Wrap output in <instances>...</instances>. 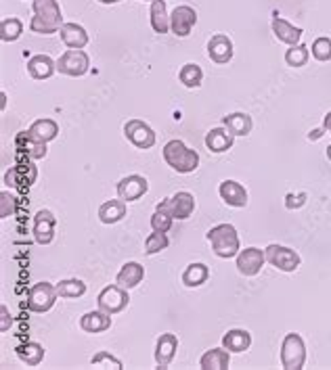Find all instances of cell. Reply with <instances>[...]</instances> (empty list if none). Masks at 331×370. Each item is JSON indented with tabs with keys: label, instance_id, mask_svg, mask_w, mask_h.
<instances>
[{
	"label": "cell",
	"instance_id": "cell-1",
	"mask_svg": "<svg viewBox=\"0 0 331 370\" xmlns=\"http://www.w3.org/2000/svg\"><path fill=\"white\" fill-rule=\"evenodd\" d=\"M34 17L30 21V30L40 36H53L59 34L63 26V15L57 0H34L32 3Z\"/></svg>",
	"mask_w": 331,
	"mask_h": 370
},
{
	"label": "cell",
	"instance_id": "cell-2",
	"mask_svg": "<svg viewBox=\"0 0 331 370\" xmlns=\"http://www.w3.org/2000/svg\"><path fill=\"white\" fill-rule=\"evenodd\" d=\"M164 162L178 174H191L200 168V155L197 151L189 149V146L182 140H168L162 149Z\"/></svg>",
	"mask_w": 331,
	"mask_h": 370
},
{
	"label": "cell",
	"instance_id": "cell-3",
	"mask_svg": "<svg viewBox=\"0 0 331 370\" xmlns=\"http://www.w3.org/2000/svg\"><path fill=\"white\" fill-rule=\"evenodd\" d=\"M206 239L212 245V251L220 260L237 257V253H239V235H237V228L233 224H218V226L210 228Z\"/></svg>",
	"mask_w": 331,
	"mask_h": 370
},
{
	"label": "cell",
	"instance_id": "cell-4",
	"mask_svg": "<svg viewBox=\"0 0 331 370\" xmlns=\"http://www.w3.org/2000/svg\"><path fill=\"white\" fill-rule=\"evenodd\" d=\"M281 364L285 370H302L306 364V345L298 333H287L281 343Z\"/></svg>",
	"mask_w": 331,
	"mask_h": 370
},
{
	"label": "cell",
	"instance_id": "cell-5",
	"mask_svg": "<svg viewBox=\"0 0 331 370\" xmlns=\"http://www.w3.org/2000/svg\"><path fill=\"white\" fill-rule=\"evenodd\" d=\"M88 69H91V59L80 48H70L57 61V71L63 73V76H70V78H82L88 73Z\"/></svg>",
	"mask_w": 331,
	"mask_h": 370
},
{
	"label": "cell",
	"instance_id": "cell-6",
	"mask_svg": "<svg viewBox=\"0 0 331 370\" xmlns=\"http://www.w3.org/2000/svg\"><path fill=\"white\" fill-rule=\"evenodd\" d=\"M57 298H59V293H57L55 284H50L46 280L36 282L28 293V308L36 314H44L55 306Z\"/></svg>",
	"mask_w": 331,
	"mask_h": 370
},
{
	"label": "cell",
	"instance_id": "cell-7",
	"mask_svg": "<svg viewBox=\"0 0 331 370\" xmlns=\"http://www.w3.org/2000/svg\"><path fill=\"white\" fill-rule=\"evenodd\" d=\"M128 291L124 286H120L117 282L115 284H109L105 286L101 293H99V298H97V306L99 310H103L105 314L113 316V314H120L128 308Z\"/></svg>",
	"mask_w": 331,
	"mask_h": 370
},
{
	"label": "cell",
	"instance_id": "cell-8",
	"mask_svg": "<svg viewBox=\"0 0 331 370\" xmlns=\"http://www.w3.org/2000/svg\"><path fill=\"white\" fill-rule=\"evenodd\" d=\"M124 136L130 144H135L137 149L145 151V149H151L155 144L158 136L153 132V128L149 124H145L143 119H128L124 124Z\"/></svg>",
	"mask_w": 331,
	"mask_h": 370
},
{
	"label": "cell",
	"instance_id": "cell-9",
	"mask_svg": "<svg viewBox=\"0 0 331 370\" xmlns=\"http://www.w3.org/2000/svg\"><path fill=\"white\" fill-rule=\"evenodd\" d=\"M264 255H267V262L271 266H275L281 272H294V270L300 268V262H302L298 251L283 247V245H277V243H273L264 249Z\"/></svg>",
	"mask_w": 331,
	"mask_h": 370
},
{
	"label": "cell",
	"instance_id": "cell-10",
	"mask_svg": "<svg viewBox=\"0 0 331 370\" xmlns=\"http://www.w3.org/2000/svg\"><path fill=\"white\" fill-rule=\"evenodd\" d=\"M197 23V13L189 5H180L170 13V32L178 38H187Z\"/></svg>",
	"mask_w": 331,
	"mask_h": 370
},
{
	"label": "cell",
	"instance_id": "cell-11",
	"mask_svg": "<svg viewBox=\"0 0 331 370\" xmlns=\"http://www.w3.org/2000/svg\"><path fill=\"white\" fill-rule=\"evenodd\" d=\"M55 226H57V217L53 215V211L48 209H40L34 215V226H32V235L36 239L38 245H50L55 239Z\"/></svg>",
	"mask_w": 331,
	"mask_h": 370
},
{
	"label": "cell",
	"instance_id": "cell-12",
	"mask_svg": "<svg viewBox=\"0 0 331 370\" xmlns=\"http://www.w3.org/2000/svg\"><path fill=\"white\" fill-rule=\"evenodd\" d=\"M147 191H149V182L145 176H139V174H130L117 182V197L126 203L139 201Z\"/></svg>",
	"mask_w": 331,
	"mask_h": 370
},
{
	"label": "cell",
	"instance_id": "cell-13",
	"mask_svg": "<svg viewBox=\"0 0 331 370\" xmlns=\"http://www.w3.org/2000/svg\"><path fill=\"white\" fill-rule=\"evenodd\" d=\"M264 262H267V255L258 247H247L237 253V270L243 276H256L262 270Z\"/></svg>",
	"mask_w": 331,
	"mask_h": 370
},
{
	"label": "cell",
	"instance_id": "cell-14",
	"mask_svg": "<svg viewBox=\"0 0 331 370\" xmlns=\"http://www.w3.org/2000/svg\"><path fill=\"white\" fill-rule=\"evenodd\" d=\"M36 178H38V170L34 164H19L5 174V184L13 188H30L36 182Z\"/></svg>",
	"mask_w": 331,
	"mask_h": 370
},
{
	"label": "cell",
	"instance_id": "cell-15",
	"mask_svg": "<svg viewBox=\"0 0 331 370\" xmlns=\"http://www.w3.org/2000/svg\"><path fill=\"white\" fill-rule=\"evenodd\" d=\"M15 149H17L21 155H28V159H44L46 153H48V151H46V142L34 138V136L30 134V130H28V132H19V134L15 136Z\"/></svg>",
	"mask_w": 331,
	"mask_h": 370
},
{
	"label": "cell",
	"instance_id": "cell-16",
	"mask_svg": "<svg viewBox=\"0 0 331 370\" xmlns=\"http://www.w3.org/2000/svg\"><path fill=\"white\" fill-rule=\"evenodd\" d=\"M233 42L225 34H214L208 42V57L218 65H227L233 59Z\"/></svg>",
	"mask_w": 331,
	"mask_h": 370
},
{
	"label": "cell",
	"instance_id": "cell-17",
	"mask_svg": "<svg viewBox=\"0 0 331 370\" xmlns=\"http://www.w3.org/2000/svg\"><path fill=\"white\" fill-rule=\"evenodd\" d=\"M218 195H220V199H223L229 207L241 209V207L247 205V191H245V186L239 184L237 180H225V182H220Z\"/></svg>",
	"mask_w": 331,
	"mask_h": 370
},
{
	"label": "cell",
	"instance_id": "cell-18",
	"mask_svg": "<svg viewBox=\"0 0 331 370\" xmlns=\"http://www.w3.org/2000/svg\"><path fill=\"white\" fill-rule=\"evenodd\" d=\"M178 349V337L174 333H164L155 343V364L160 368H168L176 356Z\"/></svg>",
	"mask_w": 331,
	"mask_h": 370
},
{
	"label": "cell",
	"instance_id": "cell-19",
	"mask_svg": "<svg viewBox=\"0 0 331 370\" xmlns=\"http://www.w3.org/2000/svg\"><path fill=\"white\" fill-rule=\"evenodd\" d=\"M168 207L174 220H189L195 211V197L187 191H178L168 199Z\"/></svg>",
	"mask_w": 331,
	"mask_h": 370
},
{
	"label": "cell",
	"instance_id": "cell-20",
	"mask_svg": "<svg viewBox=\"0 0 331 370\" xmlns=\"http://www.w3.org/2000/svg\"><path fill=\"white\" fill-rule=\"evenodd\" d=\"M143 278H145V268H143L139 262H126V264L120 268L115 282H117L120 286H124L126 291H130V289L139 286V284L143 282Z\"/></svg>",
	"mask_w": 331,
	"mask_h": 370
},
{
	"label": "cell",
	"instance_id": "cell-21",
	"mask_svg": "<svg viewBox=\"0 0 331 370\" xmlns=\"http://www.w3.org/2000/svg\"><path fill=\"white\" fill-rule=\"evenodd\" d=\"M273 34H275V38L279 40V42H283V44H290V46H296V44H300V38H302V30L300 28H296V26H292L287 19H283V17H279V15H275L273 17Z\"/></svg>",
	"mask_w": 331,
	"mask_h": 370
},
{
	"label": "cell",
	"instance_id": "cell-22",
	"mask_svg": "<svg viewBox=\"0 0 331 370\" xmlns=\"http://www.w3.org/2000/svg\"><path fill=\"white\" fill-rule=\"evenodd\" d=\"M57 71V61H53L48 55H34L28 61V73L34 80H48Z\"/></svg>",
	"mask_w": 331,
	"mask_h": 370
},
{
	"label": "cell",
	"instance_id": "cell-23",
	"mask_svg": "<svg viewBox=\"0 0 331 370\" xmlns=\"http://www.w3.org/2000/svg\"><path fill=\"white\" fill-rule=\"evenodd\" d=\"M59 36L68 48H80L82 50L88 44V32L78 23H63L61 30H59Z\"/></svg>",
	"mask_w": 331,
	"mask_h": 370
},
{
	"label": "cell",
	"instance_id": "cell-24",
	"mask_svg": "<svg viewBox=\"0 0 331 370\" xmlns=\"http://www.w3.org/2000/svg\"><path fill=\"white\" fill-rule=\"evenodd\" d=\"M80 329L88 335H99V333H105L111 329V316L105 314L103 310H97V312H86L82 318H80Z\"/></svg>",
	"mask_w": 331,
	"mask_h": 370
},
{
	"label": "cell",
	"instance_id": "cell-25",
	"mask_svg": "<svg viewBox=\"0 0 331 370\" xmlns=\"http://www.w3.org/2000/svg\"><path fill=\"white\" fill-rule=\"evenodd\" d=\"M235 142V134H231L227 128H212L206 134V146L212 153H225Z\"/></svg>",
	"mask_w": 331,
	"mask_h": 370
},
{
	"label": "cell",
	"instance_id": "cell-26",
	"mask_svg": "<svg viewBox=\"0 0 331 370\" xmlns=\"http://www.w3.org/2000/svg\"><path fill=\"white\" fill-rule=\"evenodd\" d=\"M231 364V351L225 349V347H212L208 349L202 360H200V366L204 370H227Z\"/></svg>",
	"mask_w": 331,
	"mask_h": 370
},
{
	"label": "cell",
	"instance_id": "cell-27",
	"mask_svg": "<svg viewBox=\"0 0 331 370\" xmlns=\"http://www.w3.org/2000/svg\"><path fill=\"white\" fill-rule=\"evenodd\" d=\"M126 201L122 199H111V201H105L101 207H99V220L103 222V224H117V222H122L126 217Z\"/></svg>",
	"mask_w": 331,
	"mask_h": 370
},
{
	"label": "cell",
	"instance_id": "cell-28",
	"mask_svg": "<svg viewBox=\"0 0 331 370\" xmlns=\"http://www.w3.org/2000/svg\"><path fill=\"white\" fill-rule=\"evenodd\" d=\"M252 345V335L243 329H233V331H227L225 337H223V347L233 351V353H243L247 351Z\"/></svg>",
	"mask_w": 331,
	"mask_h": 370
},
{
	"label": "cell",
	"instance_id": "cell-29",
	"mask_svg": "<svg viewBox=\"0 0 331 370\" xmlns=\"http://www.w3.org/2000/svg\"><path fill=\"white\" fill-rule=\"evenodd\" d=\"M149 21L155 34H168L170 32V15L166 0H153L151 11H149Z\"/></svg>",
	"mask_w": 331,
	"mask_h": 370
},
{
	"label": "cell",
	"instance_id": "cell-30",
	"mask_svg": "<svg viewBox=\"0 0 331 370\" xmlns=\"http://www.w3.org/2000/svg\"><path fill=\"white\" fill-rule=\"evenodd\" d=\"M210 278V268L202 262H193L185 268L182 272V284L189 286V289H195V286H202L206 280Z\"/></svg>",
	"mask_w": 331,
	"mask_h": 370
},
{
	"label": "cell",
	"instance_id": "cell-31",
	"mask_svg": "<svg viewBox=\"0 0 331 370\" xmlns=\"http://www.w3.org/2000/svg\"><path fill=\"white\" fill-rule=\"evenodd\" d=\"M223 126H225L231 134H235V136H247V134L252 132V128H254V121H252V117H249L247 113L237 111V113L225 115V117H223Z\"/></svg>",
	"mask_w": 331,
	"mask_h": 370
},
{
	"label": "cell",
	"instance_id": "cell-32",
	"mask_svg": "<svg viewBox=\"0 0 331 370\" xmlns=\"http://www.w3.org/2000/svg\"><path fill=\"white\" fill-rule=\"evenodd\" d=\"M30 134L42 142H50L57 138L59 134V124L50 117H42V119H36L32 126H30Z\"/></svg>",
	"mask_w": 331,
	"mask_h": 370
},
{
	"label": "cell",
	"instance_id": "cell-33",
	"mask_svg": "<svg viewBox=\"0 0 331 370\" xmlns=\"http://www.w3.org/2000/svg\"><path fill=\"white\" fill-rule=\"evenodd\" d=\"M15 353L17 358L28 364V366H38L42 360H44V347L36 341H28V343H21L15 347Z\"/></svg>",
	"mask_w": 331,
	"mask_h": 370
},
{
	"label": "cell",
	"instance_id": "cell-34",
	"mask_svg": "<svg viewBox=\"0 0 331 370\" xmlns=\"http://www.w3.org/2000/svg\"><path fill=\"white\" fill-rule=\"evenodd\" d=\"M55 286H57L59 298H63V300H78L86 293V282L80 278H65V280L57 282Z\"/></svg>",
	"mask_w": 331,
	"mask_h": 370
},
{
	"label": "cell",
	"instance_id": "cell-35",
	"mask_svg": "<svg viewBox=\"0 0 331 370\" xmlns=\"http://www.w3.org/2000/svg\"><path fill=\"white\" fill-rule=\"evenodd\" d=\"M178 80L187 88H200L202 82H204V71H202V67L197 65V63H187L178 71Z\"/></svg>",
	"mask_w": 331,
	"mask_h": 370
},
{
	"label": "cell",
	"instance_id": "cell-36",
	"mask_svg": "<svg viewBox=\"0 0 331 370\" xmlns=\"http://www.w3.org/2000/svg\"><path fill=\"white\" fill-rule=\"evenodd\" d=\"M23 34V21L19 17H5L0 21V40L3 42H15Z\"/></svg>",
	"mask_w": 331,
	"mask_h": 370
},
{
	"label": "cell",
	"instance_id": "cell-37",
	"mask_svg": "<svg viewBox=\"0 0 331 370\" xmlns=\"http://www.w3.org/2000/svg\"><path fill=\"white\" fill-rule=\"evenodd\" d=\"M172 224H174V215L162 203H158L155 213L151 215V228L158 233H170Z\"/></svg>",
	"mask_w": 331,
	"mask_h": 370
},
{
	"label": "cell",
	"instance_id": "cell-38",
	"mask_svg": "<svg viewBox=\"0 0 331 370\" xmlns=\"http://www.w3.org/2000/svg\"><path fill=\"white\" fill-rule=\"evenodd\" d=\"M308 57H310V50L306 44H296V46H290V50H285V63L290 67H304L308 63Z\"/></svg>",
	"mask_w": 331,
	"mask_h": 370
},
{
	"label": "cell",
	"instance_id": "cell-39",
	"mask_svg": "<svg viewBox=\"0 0 331 370\" xmlns=\"http://www.w3.org/2000/svg\"><path fill=\"white\" fill-rule=\"evenodd\" d=\"M168 245H170L168 233H158V231H153V233L145 239V253H147V255H155V253L164 251Z\"/></svg>",
	"mask_w": 331,
	"mask_h": 370
},
{
	"label": "cell",
	"instance_id": "cell-40",
	"mask_svg": "<svg viewBox=\"0 0 331 370\" xmlns=\"http://www.w3.org/2000/svg\"><path fill=\"white\" fill-rule=\"evenodd\" d=\"M91 364L97 366V368H115V370H122V368H124V364H122L115 356H111L109 351H99V353H95V356L91 358Z\"/></svg>",
	"mask_w": 331,
	"mask_h": 370
},
{
	"label": "cell",
	"instance_id": "cell-41",
	"mask_svg": "<svg viewBox=\"0 0 331 370\" xmlns=\"http://www.w3.org/2000/svg\"><path fill=\"white\" fill-rule=\"evenodd\" d=\"M312 57L321 63L325 61H331V40L321 36L312 42Z\"/></svg>",
	"mask_w": 331,
	"mask_h": 370
},
{
	"label": "cell",
	"instance_id": "cell-42",
	"mask_svg": "<svg viewBox=\"0 0 331 370\" xmlns=\"http://www.w3.org/2000/svg\"><path fill=\"white\" fill-rule=\"evenodd\" d=\"M15 207H17V199L9 193V191H3L0 193V217H9L11 213H15Z\"/></svg>",
	"mask_w": 331,
	"mask_h": 370
},
{
	"label": "cell",
	"instance_id": "cell-43",
	"mask_svg": "<svg viewBox=\"0 0 331 370\" xmlns=\"http://www.w3.org/2000/svg\"><path fill=\"white\" fill-rule=\"evenodd\" d=\"M306 193H298V195H294V193H290L287 197H285V207L287 209H300L304 203H306Z\"/></svg>",
	"mask_w": 331,
	"mask_h": 370
},
{
	"label": "cell",
	"instance_id": "cell-44",
	"mask_svg": "<svg viewBox=\"0 0 331 370\" xmlns=\"http://www.w3.org/2000/svg\"><path fill=\"white\" fill-rule=\"evenodd\" d=\"M0 316H3V320H0V333H7L13 324V318L9 314V308L7 306H0Z\"/></svg>",
	"mask_w": 331,
	"mask_h": 370
},
{
	"label": "cell",
	"instance_id": "cell-45",
	"mask_svg": "<svg viewBox=\"0 0 331 370\" xmlns=\"http://www.w3.org/2000/svg\"><path fill=\"white\" fill-rule=\"evenodd\" d=\"M323 128H325V130H327V132L331 134V111H329V113L325 115V121H323Z\"/></svg>",
	"mask_w": 331,
	"mask_h": 370
},
{
	"label": "cell",
	"instance_id": "cell-46",
	"mask_svg": "<svg viewBox=\"0 0 331 370\" xmlns=\"http://www.w3.org/2000/svg\"><path fill=\"white\" fill-rule=\"evenodd\" d=\"M316 138H321V130H314L308 134V140H316Z\"/></svg>",
	"mask_w": 331,
	"mask_h": 370
},
{
	"label": "cell",
	"instance_id": "cell-47",
	"mask_svg": "<svg viewBox=\"0 0 331 370\" xmlns=\"http://www.w3.org/2000/svg\"><path fill=\"white\" fill-rule=\"evenodd\" d=\"M101 5H115V3H122V0H99Z\"/></svg>",
	"mask_w": 331,
	"mask_h": 370
},
{
	"label": "cell",
	"instance_id": "cell-48",
	"mask_svg": "<svg viewBox=\"0 0 331 370\" xmlns=\"http://www.w3.org/2000/svg\"><path fill=\"white\" fill-rule=\"evenodd\" d=\"M0 99H3V103H0V107H3V109H5V107H7V95L3 92V95H0Z\"/></svg>",
	"mask_w": 331,
	"mask_h": 370
},
{
	"label": "cell",
	"instance_id": "cell-49",
	"mask_svg": "<svg viewBox=\"0 0 331 370\" xmlns=\"http://www.w3.org/2000/svg\"><path fill=\"white\" fill-rule=\"evenodd\" d=\"M327 159L331 162V146H327Z\"/></svg>",
	"mask_w": 331,
	"mask_h": 370
},
{
	"label": "cell",
	"instance_id": "cell-50",
	"mask_svg": "<svg viewBox=\"0 0 331 370\" xmlns=\"http://www.w3.org/2000/svg\"><path fill=\"white\" fill-rule=\"evenodd\" d=\"M149 3H153V0H149Z\"/></svg>",
	"mask_w": 331,
	"mask_h": 370
}]
</instances>
